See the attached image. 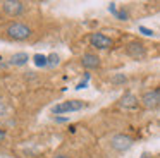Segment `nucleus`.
I'll return each instance as SVG.
<instances>
[{
  "label": "nucleus",
  "instance_id": "obj_17",
  "mask_svg": "<svg viewBox=\"0 0 160 158\" xmlns=\"http://www.w3.org/2000/svg\"><path fill=\"white\" fill-rule=\"evenodd\" d=\"M67 117H55V122H67Z\"/></svg>",
  "mask_w": 160,
  "mask_h": 158
},
{
  "label": "nucleus",
  "instance_id": "obj_19",
  "mask_svg": "<svg viewBox=\"0 0 160 158\" xmlns=\"http://www.w3.org/2000/svg\"><path fill=\"white\" fill-rule=\"evenodd\" d=\"M4 137H5V131H4V129H0V141L4 139Z\"/></svg>",
  "mask_w": 160,
  "mask_h": 158
},
{
  "label": "nucleus",
  "instance_id": "obj_14",
  "mask_svg": "<svg viewBox=\"0 0 160 158\" xmlns=\"http://www.w3.org/2000/svg\"><path fill=\"white\" fill-rule=\"evenodd\" d=\"M139 33L145 34V36H153V34H155L152 29H148V27H145V26H139Z\"/></svg>",
  "mask_w": 160,
  "mask_h": 158
},
{
  "label": "nucleus",
  "instance_id": "obj_8",
  "mask_svg": "<svg viewBox=\"0 0 160 158\" xmlns=\"http://www.w3.org/2000/svg\"><path fill=\"white\" fill-rule=\"evenodd\" d=\"M119 106H121V108H136V106H138V98H136L132 93H126V95H122L121 100H119Z\"/></svg>",
  "mask_w": 160,
  "mask_h": 158
},
{
  "label": "nucleus",
  "instance_id": "obj_1",
  "mask_svg": "<svg viewBox=\"0 0 160 158\" xmlns=\"http://www.w3.org/2000/svg\"><path fill=\"white\" fill-rule=\"evenodd\" d=\"M81 108H84V101H81V100H69V101H62L59 105H55L52 108V113L59 115V113H67V112H78Z\"/></svg>",
  "mask_w": 160,
  "mask_h": 158
},
{
  "label": "nucleus",
  "instance_id": "obj_6",
  "mask_svg": "<svg viewBox=\"0 0 160 158\" xmlns=\"http://www.w3.org/2000/svg\"><path fill=\"white\" fill-rule=\"evenodd\" d=\"M141 103L146 106V108L160 106V88L152 89V91H146L145 95L141 96Z\"/></svg>",
  "mask_w": 160,
  "mask_h": 158
},
{
  "label": "nucleus",
  "instance_id": "obj_2",
  "mask_svg": "<svg viewBox=\"0 0 160 158\" xmlns=\"http://www.w3.org/2000/svg\"><path fill=\"white\" fill-rule=\"evenodd\" d=\"M7 34L11 38H14V40H26L31 34V27L22 22H14L7 27Z\"/></svg>",
  "mask_w": 160,
  "mask_h": 158
},
{
  "label": "nucleus",
  "instance_id": "obj_10",
  "mask_svg": "<svg viewBox=\"0 0 160 158\" xmlns=\"http://www.w3.org/2000/svg\"><path fill=\"white\" fill-rule=\"evenodd\" d=\"M28 60H29V55L26 53V52H18V53H14V55L11 57L9 64L21 67V65H26V64H28Z\"/></svg>",
  "mask_w": 160,
  "mask_h": 158
},
{
  "label": "nucleus",
  "instance_id": "obj_21",
  "mask_svg": "<svg viewBox=\"0 0 160 158\" xmlns=\"http://www.w3.org/2000/svg\"><path fill=\"white\" fill-rule=\"evenodd\" d=\"M141 158H152V156H150V155H148V153H145V155H143V156H141Z\"/></svg>",
  "mask_w": 160,
  "mask_h": 158
},
{
  "label": "nucleus",
  "instance_id": "obj_13",
  "mask_svg": "<svg viewBox=\"0 0 160 158\" xmlns=\"http://www.w3.org/2000/svg\"><path fill=\"white\" fill-rule=\"evenodd\" d=\"M115 17H117V19H121V21H128L129 14L126 12V10H117V14H115Z\"/></svg>",
  "mask_w": 160,
  "mask_h": 158
},
{
  "label": "nucleus",
  "instance_id": "obj_7",
  "mask_svg": "<svg viewBox=\"0 0 160 158\" xmlns=\"http://www.w3.org/2000/svg\"><path fill=\"white\" fill-rule=\"evenodd\" d=\"M126 53L131 58L141 60V58L146 57V48H145V45L139 43V41H131V43L128 45V48H126Z\"/></svg>",
  "mask_w": 160,
  "mask_h": 158
},
{
  "label": "nucleus",
  "instance_id": "obj_11",
  "mask_svg": "<svg viewBox=\"0 0 160 158\" xmlns=\"http://www.w3.org/2000/svg\"><path fill=\"white\" fill-rule=\"evenodd\" d=\"M33 62H35L38 67H48V57H47V55L36 53L35 57H33Z\"/></svg>",
  "mask_w": 160,
  "mask_h": 158
},
{
  "label": "nucleus",
  "instance_id": "obj_4",
  "mask_svg": "<svg viewBox=\"0 0 160 158\" xmlns=\"http://www.w3.org/2000/svg\"><path fill=\"white\" fill-rule=\"evenodd\" d=\"M2 9H4L5 14L16 17L24 12V3L19 2V0H5V2H2Z\"/></svg>",
  "mask_w": 160,
  "mask_h": 158
},
{
  "label": "nucleus",
  "instance_id": "obj_15",
  "mask_svg": "<svg viewBox=\"0 0 160 158\" xmlns=\"http://www.w3.org/2000/svg\"><path fill=\"white\" fill-rule=\"evenodd\" d=\"M112 81L115 82V84H121V82H126V76L124 74H117V76H114V79Z\"/></svg>",
  "mask_w": 160,
  "mask_h": 158
},
{
  "label": "nucleus",
  "instance_id": "obj_5",
  "mask_svg": "<svg viewBox=\"0 0 160 158\" xmlns=\"http://www.w3.org/2000/svg\"><path fill=\"white\" fill-rule=\"evenodd\" d=\"M110 144L115 151H126V150L131 148L132 139L129 136H126V134H115V136H112Z\"/></svg>",
  "mask_w": 160,
  "mask_h": 158
},
{
  "label": "nucleus",
  "instance_id": "obj_9",
  "mask_svg": "<svg viewBox=\"0 0 160 158\" xmlns=\"http://www.w3.org/2000/svg\"><path fill=\"white\" fill-rule=\"evenodd\" d=\"M81 62H83V65L86 69H97L98 65H100V57L95 53H84L83 58H81Z\"/></svg>",
  "mask_w": 160,
  "mask_h": 158
},
{
  "label": "nucleus",
  "instance_id": "obj_3",
  "mask_svg": "<svg viewBox=\"0 0 160 158\" xmlns=\"http://www.w3.org/2000/svg\"><path fill=\"white\" fill-rule=\"evenodd\" d=\"M90 43H91V47L98 48V50H107V48H110L114 45V41H112V38L105 36L103 33H91Z\"/></svg>",
  "mask_w": 160,
  "mask_h": 158
},
{
  "label": "nucleus",
  "instance_id": "obj_18",
  "mask_svg": "<svg viewBox=\"0 0 160 158\" xmlns=\"http://www.w3.org/2000/svg\"><path fill=\"white\" fill-rule=\"evenodd\" d=\"M5 110H7V108H5V105H4L2 101H0V115H4V113H5Z\"/></svg>",
  "mask_w": 160,
  "mask_h": 158
},
{
  "label": "nucleus",
  "instance_id": "obj_16",
  "mask_svg": "<svg viewBox=\"0 0 160 158\" xmlns=\"http://www.w3.org/2000/svg\"><path fill=\"white\" fill-rule=\"evenodd\" d=\"M108 10H110V14H117V9H115V3H110V5H108Z\"/></svg>",
  "mask_w": 160,
  "mask_h": 158
},
{
  "label": "nucleus",
  "instance_id": "obj_12",
  "mask_svg": "<svg viewBox=\"0 0 160 158\" xmlns=\"http://www.w3.org/2000/svg\"><path fill=\"white\" fill-rule=\"evenodd\" d=\"M55 65H59V55H48V67H55Z\"/></svg>",
  "mask_w": 160,
  "mask_h": 158
},
{
  "label": "nucleus",
  "instance_id": "obj_20",
  "mask_svg": "<svg viewBox=\"0 0 160 158\" xmlns=\"http://www.w3.org/2000/svg\"><path fill=\"white\" fill-rule=\"evenodd\" d=\"M53 158H71V156H67V155H57V156H53Z\"/></svg>",
  "mask_w": 160,
  "mask_h": 158
}]
</instances>
